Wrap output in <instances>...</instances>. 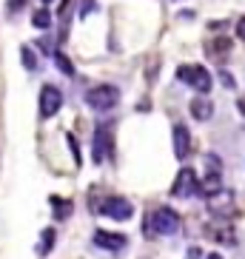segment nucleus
Here are the masks:
<instances>
[{
    "instance_id": "nucleus-1",
    "label": "nucleus",
    "mask_w": 245,
    "mask_h": 259,
    "mask_svg": "<svg viewBox=\"0 0 245 259\" xmlns=\"http://www.w3.org/2000/svg\"><path fill=\"white\" fill-rule=\"evenodd\" d=\"M86 103L94 111H111L120 103V92H117V85H97L92 92H86Z\"/></svg>"
},
{
    "instance_id": "nucleus-2",
    "label": "nucleus",
    "mask_w": 245,
    "mask_h": 259,
    "mask_svg": "<svg viewBox=\"0 0 245 259\" xmlns=\"http://www.w3.org/2000/svg\"><path fill=\"white\" fill-rule=\"evenodd\" d=\"M177 80L180 83H188L194 92H202V94L211 92V74L202 66H180L177 69Z\"/></svg>"
},
{
    "instance_id": "nucleus-3",
    "label": "nucleus",
    "mask_w": 245,
    "mask_h": 259,
    "mask_svg": "<svg viewBox=\"0 0 245 259\" xmlns=\"http://www.w3.org/2000/svg\"><path fill=\"white\" fill-rule=\"evenodd\" d=\"M148 228H151L154 234L171 236V234L180 231V217H177V211H171V208H157V211L148 217Z\"/></svg>"
},
{
    "instance_id": "nucleus-4",
    "label": "nucleus",
    "mask_w": 245,
    "mask_h": 259,
    "mask_svg": "<svg viewBox=\"0 0 245 259\" xmlns=\"http://www.w3.org/2000/svg\"><path fill=\"white\" fill-rule=\"evenodd\" d=\"M194 194H199V183H197V174H194V168H183L180 174H177L174 185H171V197H194Z\"/></svg>"
},
{
    "instance_id": "nucleus-5",
    "label": "nucleus",
    "mask_w": 245,
    "mask_h": 259,
    "mask_svg": "<svg viewBox=\"0 0 245 259\" xmlns=\"http://www.w3.org/2000/svg\"><path fill=\"white\" fill-rule=\"evenodd\" d=\"M111 151H114V145H111V134H108V128L106 125H97L94 140H92V160L97 162V165H103V162L111 157Z\"/></svg>"
},
{
    "instance_id": "nucleus-6",
    "label": "nucleus",
    "mask_w": 245,
    "mask_h": 259,
    "mask_svg": "<svg viewBox=\"0 0 245 259\" xmlns=\"http://www.w3.org/2000/svg\"><path fill=\"white\" fill-rule=\"evenodd\" d=\"M100 213L103 217H111V220H117V222H126L134 213V208H131V202L129 199H123V197H108L103 205H100Z\"/></svg>"
},
{
    "instance_id": "nucleus-7",
    "label": "nucleus",
    "mask_w": 245,
    "mask_h": 259,
    "mask_svg": "<svg viewBox=\"0 0 245 259\" xmlns=\"http://www.w3.org/2000/svg\"><path fill=\"white\" fill-rule=\"evenodd\" d=\"M63 106V92L57 85H43L40 92V114L43 117H54Z\"/></svg>"
},
{
    "instance_id": "nucleus-8",
    "label": "nucleus",
    "mask_w": 245,
    "mask_h": 259,
    "mask_svg": "<svg viewBox=\"0 0 245 259\" xmlns=\"http://www.w3.org/2000/svg\"><path fill=\"white\" fill-rule=\"evenodd\" d=\"M208 208H211V213H214V217H222V220H225V217H231V213L237 211V208H234V194L220 188L214 197H208Z\"/></svg>"
},
{
    "instance_id": "nucleus-9",
    "label": "nucleus",
    "mask_w": 245,
    "mask_h": 259,
    "mask_svg": "<svg viewBox=\"0 0 245 259\" xmlns=\"http://www.w3.org/2000/svg\"><path fill=\"white\" fill-rule=\"evenodd\" d=\"M126 236L123 234H111V231H97L94 234V245L97 248H103V251H114V253H120L123 248H126Z\"/></svg>"
},
{
    "instance_id": "nucleus-10",
    "label": "nucleus",
    "mask_w": 245,
    "mask_h": 259,
    "mask_svg": "<svg viewBox=\"0 0 245 259\" xmlns=\"http://www.w3.org/2000/svg\"><path fill=\"white\" fill-rule=\"evenodd\" d=\"M188 151H191V134H188V128H185V125H174V154H177V160H185Z\"/></svg>"
},
{
    "instance_id": "nucleus-11",
    "label": "nucleus",
    "mask_w": 245,
    "mask_h": 259,
    "mask_svg": "<svg viewBox=\"0 0 245 259\" xmlns=\"http://www.w3.org/2000/svg\"><path fill=\"white\" fill-rule=\"evenodd\" d=\"M191 114L197 117V120H208V117L214 114L211 100H208V97H194V100H191Z\"/></svg>"
},
{
    "instance_id": "nucleus-12",
    "label": "nucleus",
    "mask_w": 245,
    "mask_h": 259,
    "mask_svg": "<svg viewBox=\"0 0 245 259\" xmlns=\"http://www.w3.org/2000/svg\"><path fill=\"white\" fill-rule=\"evenodd\" d=\"M228 52H231V40H225V37L214 40V43L208 46V57H214V60H222Z\"/></svg>"
},
{
    "instance_id": "nucleus-13",
    "label": "nucleus",
    "mask_w": 245,
    "mask_h": 259,
    "mask_svg": "<svg viewBox=\"0 0 245 259\" xmlns=\"http://www.w3.org/2000/svg\"><path fill=\"white\" fill-rule=\"evenodd\" d=\"M31 26H34V29H43V31H46L49 26H52V12H49L46 6L37 9V12L31 15Z\"/></svg>"
},
{
    "instance_id": "nucleus-14",
    "label": "nucleus",
    "mask_w": 245,
    "mask_h": 259,
    "mask_svg": "<svg viewBox=\"0 0 245 259\" xmlns=\"http://www.w3.org/2000/svg\"><path fill=\"white\" fill-rule=\"evenodd\" d=\"M52 245H54V228H46V231H43V236H40L37 253H40V256H46V253H52Z\"/></svg>"
},
{
    "instance_id": "nucleus-15",
    "label": "nucleus",
    "mask_w": 245,
    "mask_h": 259,
    "mask_svg": "<svg viewBox=\"0 0 245 259\" xmlns=\"http://www.w3.org/2000/svg\"><path fill=\"white\" fill-rule=\"evenodd\" d=\"M52 205H54V217H57V220H66V217L71 213V202H69V199L52 197Z\"/></svg>"
},
{
    "instance_id": "nucleus-16",
    "label": "nucleus",
    "mask_w": 245,
    "mask_h": 259,
    "mask_svg": "<svg viewBox=\"0 0 245 259\" xmlns=\"http://www.w3.org/2000/svg\"><path fill=\"white\" fill-rule=\"evenodd\" d=\"M20 57H23V66L29 71L37 69V57H34V52H31V46H20Z\"/></svg>"
},
{
    "instance_id": "nucleus-17",
    "label": "nucleus",
    "mask_w": 245,
    "mask_h": 259,
    "mask_svg": "<svg viewBox=\"0 0 245 259\" xmlns=\"http://www.w3.org/2000/svg\"><path fill=\"white\" fill-rule=\"evenodd\" d=\"M54 60H57V66H60V71H63L66 77H74V66H71V60L66 57V54L54 52Z\"/></svg>"
},
{
    "instance_id": "nucleus-18",
    "label": "nucleus",
    "mask_w": 245,
    "mask_h": 259,
    "mask_svg": "<svg viewBox=\"0 0 245 259\" xmlns=\"http://www.w3.org/2000/svg\"><path fill=\"white\" fill-rule=\"evenodd\" d=\"M94 12H97V3H94V0H83V3H80V17H89V15H94Z\"/></svg>"
},
{
    "instance_id": "nucleus-19",
    "label": "nucleus",
    "mask_w": 245,
    "mask_h": 259,
    "mask_svg": "<svg viewBox=\"0 0 245 259\" xmlns=\"http://www.w3.org/2000/svg\"><path fill=\"white\" fill-rule=\"evenodd\" d=\"M237 37L245 40V17H239V20H237Z\"/></svg>"
},
{
    "instance_id": "nucleus-20",
    "label": "nucleus",
    "mask_w": 245,
    "mask_h": 259,
    "mask_svg": "<svg viewBox=\"0 0 245 259\" xmlns=\"http://www.w3.org/2000/svg\"><path fill=\"white\" fill-rule=\"evenodd\" d=\"M17 6L23 9V0H12V3H9V12H12V15H15V12H17Z\"/></svg>"
},
{
    "instance_id": "nucleus-21",
    "label": "nucleus",
    "mask_w": 245,
    "mask_h": 259,
    "mask_svg": "<svg viewBox=\"0 0 245 259\" xmlns=\"http://www.w3.org/2000/svg\"><path fill=\"white\" fill-rule=\"evenodd\" d=\"M220 77H222V83H225V85H234V80H231V74H225V71H222Z\"/></svg>"
},
{
    "instance_id": "nucleus-22",
    "label": "nucleus",
    "mask_w": 245,
    "mask_h": 259,
    "mask_svg": "<svg viewBox=\"0 0 245 259\" xmlns=\"http://www.w3.org/2000/svg\"><path fill=\"white\" fill-rule=\"evenodd\" d=\"M237 106H239V111L245 114V97H239V100H237Z\"/></svg>"
},
{
    "instance_id": "nucleus-23",
    "label": "nucleus",
    "mask_w": 245,
    "mask_h": 259,
    "mask_svg": "<svg viewBox=\"0 0 245 259\" xmlns=\"http://www.w3.org/2000/svg\"><path fill=\"white\" fill-rule=\"evenodd\" d=\"M206 259H222V256H220V253H211V256H206Z\"/></svg>"
},
{
    "instance_id": "nucleus-24",
    "label": "nucleus",
    "mask_w": 245,
    "mask_h": 259,
    "mask_svg": "<svg viewBox=\"0 0 245 259\" xmlns=\"http://www.w3.org/2000/svg\"><path fill=\"white\" fill-rule=\"evenodd\" d=\"M40 3H43V6H46V3H52V0H40Z\"/></svg>"
}]
</instances>
